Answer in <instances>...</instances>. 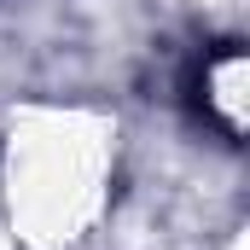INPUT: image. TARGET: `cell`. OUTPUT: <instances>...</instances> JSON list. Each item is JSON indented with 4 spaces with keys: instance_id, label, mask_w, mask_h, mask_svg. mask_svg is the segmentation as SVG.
<instances>
[{
    "instance_id": "6da1fadb",
    "label": "cell",
    "mask_w": 250,
    "mask_h": 250,
    "mask_svg": "<svg viewBox=\"0 0 250 250\" xmlns=\"http://www.w3.org/2000/svg\"><path fill=\"white\" fill-rule=\"evenodd\" d=\"M204 87H209V111L227 134H239V87H245V59L239 47H221L215 59H204Z\"/></svg>"
}]
</instances>
